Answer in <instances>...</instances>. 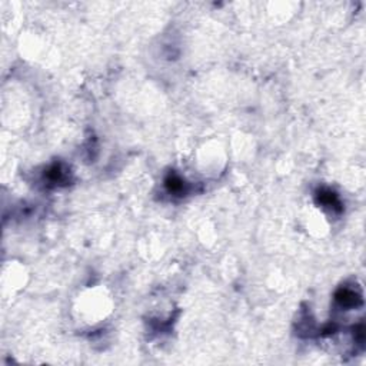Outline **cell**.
<instances>
[{
	"label": "cell",
	"instance_id": "cell-1",
	"mask_svg": "<svg viewBox=\"0 0 366 366\" xmlns=\"http://www.w3.org/2000/svg\"><path fill=\"white\" fill-rule=\"evenodd\" d=\"M335 299L338 301L342 307H356L362 305V298L360 295H358L353 289L349 288H340L336 295H335Z\"/></svg>",
	"mask_w": 366,
	"mask_h": 366
},
{
	"label": "cell",
	"instance_id": "cell-2",
	"mask_svg": "<svg viewBox=\"0 0 366 366\" xmlns=\"http://www.w3.org/2000/svg\"><path fill=\"white\" fill-rule=\"evenodd\" d=\"M318 202L331 209H340V202L338 195L329 189H322L318 192Z\"/></svg>",
	"mask_w": 366,
	"mask_h": 366
},
{
	"label": "cell",
	"instance_id": "cell-3",
	"mask_svg": "<svg viewBox=\"0 0 366 366\" xmlns=\"http://www.w3.org/2000/svg\"><path fill=\"white\" fill-rule=\"evenodd\" d=\"M164 186L173 195H182L185 192V182L177 175H169L164 180Z\"/></svg>",
	"mask_w": 366,
	"mask_h": 366
},
{
	"label": "cell",
	"instance_id": "cell-4",
	"mask_svg": "<svg viewBox=\"0 0 366 366\" xmlns=\"http://www.w3.org/2000/svg\"><path fill=\"white\" fill-rule=\"evenodd\" d=\"M47 177L53 183H60L66 180V172L62 169L60 164H54V166H52L50 169L47 170Z\"/></svg>",
	"mask_w": 366,
	"mask_h": 366
}]
</instances>
